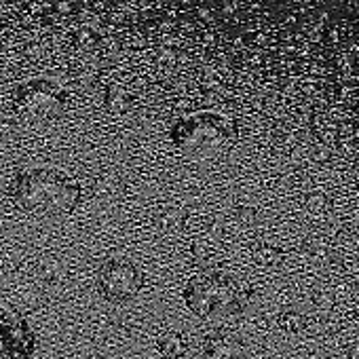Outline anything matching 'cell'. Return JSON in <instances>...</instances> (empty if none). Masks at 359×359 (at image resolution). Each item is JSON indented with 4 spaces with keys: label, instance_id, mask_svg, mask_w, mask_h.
<instances>
[{
    "label": "cell",
    "instance_id": "9c48e42d",
    "mask_svg": "<svg viewBox=\"0 0 359 359\" xmlns=\"http://www.w3.org/2000/svg\"><path fill=\"white\" fill-rule=\"evenodd\" d=\"M277 323L283 332L287 334H298L304 330V323H306V317L298 311V309H283L277 317Z\"/></svg>",
    "mask_w": 359,
    "mask_h": 359
},
{
    "label": "cell",
    "instance_id": "5b68a950",
    "mask_svg": "<svg viewBox=\"0 0 359 359\" xmlns=\"http://www.w3.org/2000/svg\"><path fill=\"white\" fill-rule=\"evenodd\" d=\"M142 285H144L142 271L125 258L106 260L95 275L97 294L112 304H125L133 300L142 292Z\"/></svg>",
    "mask_w": 359,
    "mask_h": 359
},
{
    "label": "cell",
    "instance_id": "30bf717a",
    "mask_svg": "<svg viewBox=\"0 0 359 359\" xmlns=\"http://www.w3.org/2000/svg\"><path fill=\"white\" fill-rule=\"evenodd\" d=\"M0 53H3V41H0Z\"/></svg>",
    "mask_w": 359,
    "mask_h": 359
},
{
    "label": "cell",
    "instance_id": "6da1fadb",
    "mask_svg": "<svg viewBox=\"0 0 359 359\" xmlns=\"http://www.w3.org/2000/svg\"><path fill=\"white\" fill-rule=\"evenodd\" d=\"M9 195L28 214H68L83 197L76 180L47 167H28L13 175Z\"/></svg>",
    "mask_w": 359,
    "mask_h": 359
},
{
    "label": "cell",
    "instance_id": "7a4b0ae2",
    "mask_svg": "<svg viewBox=\"0 0 359 359\" xmlns=\"http://www.w3.org/2000/svg\"><path fill=\"white\" fill-rule=\"evenodd\" d=\"M182 298L187 309L201 319L233 317L248 309L252 285L224 271H201L189 279Z\"/></svg>",
    "mask_w": 359,
    "mask_h": 359
},
{
    "label": "cell",
    "instance_id": "8992f818",
    "mask_svg": "<svg viewBox=\"0 0 359 359\" xmlns=\"http://www.w3.org/2000/svg\"><path fill=\"white\" fill-rule=\"evenodd\" d=\"M36 336L30 323L0 298V359H32Z\"/></svg>",
    "mask_w": 359,
    "mask_h": 359
},
{
    "label": "cell",
    "instance_id": "52a82bcc",
    "mask_svg": "<svg viewBox=\"0 0 359 359\" xmlns=\"http://www.w3.org/2000/svg\"><path fill=\"white\" fill-rule=\"evenodd\" d=\"M201 359H245V346L231 332H212L203 340Z\"/></svg>",
    "mask_w": 359,
    "mask_h": 359
},
{
    "label": "cell",
    "instance_id": "ba28073f",
    "mask_svg": "<svg viewBox=\"0 0 359 359\" xmlns=\"http://www.w3.org/2000/svg\"><path fill=\"white\" fill-rule=\"evenodd\" d=\"M156 346L165 359H182V357H187V353L191 348L189 338L182 332H165L158 338Z\"/></svg>",
    "mask_w": 359,
    "mask_h": 359
},
{
    "label": "cell",
    "instance_id": "277c9868",
    "mask_svg": "<svg viewBox=\"0 0 359 359\" xmlns=\"http://www.w3.org/2000/svg\"><path fill=\"white\" fill-rule=\"evenodd\" d=\"M68 106L66 89L51 79H28L13 91V110L30 123H51L64 114Z\"/></svg>",
    "mask_w": 359,
    "mask_h": 359
},
{
    "label": "cell",
    "instance_id": "3957f363",
    "mask_svg": "<svg viewBox=\"0 0 359 359\" xmlns=\"http://www.w3.org/2000/svg\"><path fill=\"white\" fill-rule=\"evenodd\" d=\"M169 140L189 154H208L237 140V125L220 112L199 110L173 121Z\"/></svg>",
    "mask_w": 359,
    "mask_h": 359
}]
</instances>
